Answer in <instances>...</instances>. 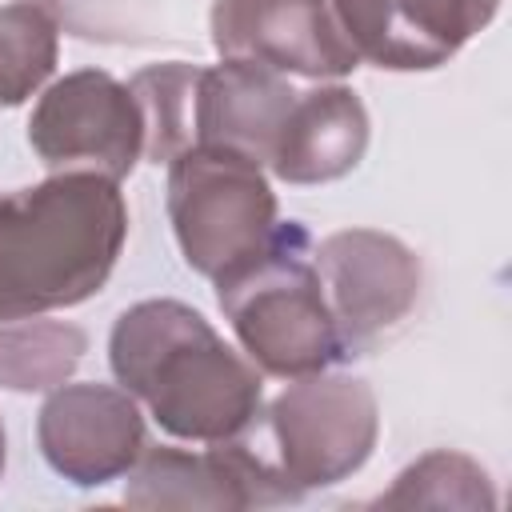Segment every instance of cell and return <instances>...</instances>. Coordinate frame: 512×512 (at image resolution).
<instances>
[{
	"label": "cell",
	"instance_id": "18",
	"mask_svg": "<svg viewBox=\"0 0 512 512\" xmlns=\"http://www.w3.org/2000/svg\"><path fill=\"white\" fill-rule=\"evenodd\" d=\"M4 460H8V440H4V424H0V472H4Z\"/></svg>",
	"mask_w": 512,
	"mask_h": 512
},
{
	"label": "cell",
	"instance_id": "1",
	"mask_svg": "<svg viewBox=\"0 0 512 512\" xmlns=\"http://www.w3.org/2000/svg\"><path fill=\"white\" fill-rule=\"evenodd\" d=\"M108 364L152 420L192 444L244 436L260 420V368L184 300H140L108 336Z\"/></svg>",
	"mask_w": 512,
	"mask_h": 512
},
{
	"label": "cell",
	"instance_id": "6",
	"mask_svg": "<svg viewBox=\"0 0 512 512\" xmlns=\"http://www.w3.org/2000/svg\"><path fill=\"white\" fill-rule=\"evenodd\" d=\"M28 144L44 168L124 180L144 160V120L128 84L104 68H76L44 88L28 116Z\"/></svg>",
	"mask_w": 512,
	"mask_h": 512
},
{
	"label": "cell",
	"instance_id": "8",
	"mask_svg": "<svg viewBox=\"0 0 512 512\" xmlns=\"http://www.w3.org/2000/svg\"><path fill=\"white\" fill-rule=\"evenodd\" d=\"M208 28L220 60L264 64L280 76L344 80L360 64L328 0H216Z\"/></svg>",
	"mask_w": 512,
	"mask_h": 512
},
{
	"label": "cell",
	"instance_id": "3",
	"mask_svg": "<svg viewBox=\"0 0 512 512\" xmlns=\"http://www.w3.org/2000/svg\"><path fill=\"white\" fill-rule=\"evenodd\" d=\"M216 300L264 376L300 380L348 356L312 264V240L296 220L276 224L260 256L216 280Z\"/></svg>",
	"mask_w": 512,
	"mask_h": 512
},
{
	"label": "cell",
	"instance_id": "12",
	"mask_svg": "<svg viewBox=\"0 0 512 512\" xmlns=\"http://www.w3.org/2000/svg\"><path fill=\"white\" fill-rule=\"evenodd\" d=\"M296 88L288 76L248 64V60H220L216 68H200L196 76V144L228 148L248 156L252 164H268L280 124L296 104Z\"/></svg>",
	"mask_w": 512,
	"mask_h": 512
},
{
	"label": "cell",
	"instance_id": "4",
	"mask_svg": "<svg viewBox=\"0 0 512 512\" xmlns=\"http://www.w3.org/2000/svg\"><path fill=\"white\" fill-rule=\"evenodd\" d=\"M168 220L184 264L216 284L272 240L276 192L248 156L192 144L168 160Z\"/></svg>",
	"mask_w": 512,
	"mask_h": 512
},
{
	"label": "cell",
	"instance_id": "14",
	"mask_svg": "<svg viewBox=\"0 0 512 512\" xmlns=\"http://www.w3.org/2000/svg\"><path fill=\"white\" fill-rule=\"evenodd\" d=\"M88 352V332L68 320L0 316V388L52 392L64 384Z\"/></svg>",
	"mask_w": 512,
	"mask_h": 512
},
{
	"label": "cell",
	"instance_id": "2",
	"mask_svg": "<svg viewBox=\"0 0 512 512\" xmlns=\"http://www.w3.org/2000/svg\"><path fill=\"white\" fill-rule=\"evenodd\" d=\"M128 240L120 180L68 168L0 196V316L92 300Z\"/></svg>",
	"mask_w": 512,
	"mask_h": 512
},
{
	"label": "cell",
	"instance_id": "15",
	"mask_svg": "<svg viewBox=\"0 0 512 512\" xmlns=\"http://www.w3.org/2000/svg\"><path fill=\"white\" fill-rule=\"evenodd\" d=\"M196 64L184 60H168V64H152L140 68L128 88L140 104V120H144V160L152 164H168L172 156H180L184 148L196 144Z\"/></svg>",
	"mask_w": 512,
	"mask_h": 512
},
{
	"label": "cell",
	"instance_id": "10",
	"mask_svg": "<svg viewBox=\"0 0 512 512\" xmlns=\"http://www.w3.org/2000/svg\"><path fill=\"white\" fill-rule=\"evenodd\" d=\"M36 444L56 476L76 488H100L128 476L148 436L140 400L120 384H56L36 416Z\"/></svg>",
	"mask_w": 512,
	"mask_h": 512
},
{
	"label": "cell",
	"instance_id": "9",
	"mask_svg": "<svg viewBox=\"0 0 512 512\" xmlns=\"http://www.w3.org/2000/svg\"><path fill=\"white\" fill-rule=\"evenodd\" d=\"M288 500H300V492L248 436L208 444L204 452L144 444L124 484V504L132 508H264Z\"/></svg>",
	"mask_w": 512,
	"mask_h": 512
},
{
	"label": "cell",
	"instance_id": "16",
	"mask_svg": "<svg viewBox=\"0 0 512 512\" xmlns=\"http://www.w3.org/2000/svg\"><path fill=\"white\" fill-rule=\"evenodd\" d=\"M60 56V24L40 0L0 8V108L36 96Z\"/></svg>",
	"mask_w": 512,
	"mask_h": 512
},
{
	"label": "cell",
	"instance_id": "11",
	"mask_svg": "<svg viewBox=\"0 0 512 512\" xmlns=\"http://www.w3.org/2000/svg\"><path fill=\"white\" fill-rule=\"evenodd\" d=\"M360 60L388 72H428L448 64L492 24L500 0H328Z\"/></svg>",
	"mask_w": 512,
	"mask_h": 512
},
{
	"label": "cell",
	"instance_id": "17",
	"mask_svg": "<svg viewBox=\"0 0 512 512\" xmlns=\"http://www.w3.org/2000/svg\"><path fill=\"white\" fill-rule=\"evenodd\" d=\"M380 508H464V512H492L496 508V492L488 472L452 448H436L424 452L420 460H412L388 492L376 496Z\"/></svg>",
	"mask_w": 512,
	"mask_h": 512
},
{
	"label": "cell",
	"instance_id": "13",
	"mask_svg": "<svg viewBox=\"0 0 512 512\" xmlns=\"http://www.w3.org/2000/svg\"><path fill=\"white\" fill-rule=\"evenodd\" d=\"M368 152V112L344 84L300 92L272 148V176L284 184H328L348 176Z\"/></svg>",
	"mask_w": 512,
	"mask_h": 512
},
{
	"label": "cell",
	"instance_id": "7",
	"mask_svg": "<svg viewBox=\"0 0 512 512\" xmlns=\"http://www.w3.org/2000/svg\"><path fill=\"white\" fill-rule=\"evenodd\" d=\"M312 264L348 356L396 328L420 296L416 252L376 228H340L312 248Z\"/></svg>",
	"mask_w": 512,
	"mask_h": 512
},
{
	"label": "cell",
	"instance_id": "5",
	"mask_svg": "<svg viewBox=\"0 0 512 512\" xmlns=\"http://www.w3.org/2000/svg\"><path fill=\"white\" fill-rule=\"evenodd\" d=\"M260 416L264 444L260 436L252 440V432L244 436L300 496L360 472L380 436L372 384L360 376H332L328 368L292 380Z\"/></svg>",
	"mask_w": 512,
	"mask_h": 512
}]
</instances>
